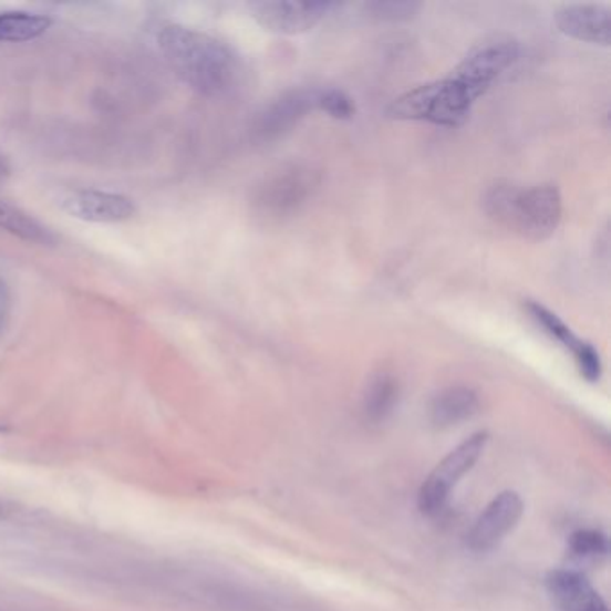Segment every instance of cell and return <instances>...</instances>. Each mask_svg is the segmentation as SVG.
Wrapping results in <instances>:
<instances>
[{
  "mask_svg": "<svg viewBox=\"0 0 611 611\" xmlns=\"http://www.w3.org/2000/svg\"><path fill=\"white\" fill-rule=\"evenodd\" d=\"M156 43L170 69L199 94L221 97L239 83V58L210 34L165 24L156 33Z\"/></svg>",
  "mask_w": 611,
  "mask_h": 611,
  "instance_id": "cell-1",
  "label": "cell"
},
{
  "mask_svg": "<svg viewBox=\"0 0 611 611\" xmlns=\"http://www.w3.org/2000/svg\"><path fill=\"white\" fill-rule=\"evenodd\" d=\"M483 207L491 221L531 240L549 239L563 216L560 190L549 184L526 188L497 182L486 190Z\"/></svg>",
  "mask_w": 611,
  "mask_h": 611,
  "instance_id": "cell-2",
  "label": "cell"
},
{
  "mask_svg": "<svg viewBox=\"0 0 611 611\" xmlns=\"http://www.w3.org/2000/svg\"><path fill=\"white\" fill-rule=\"evenodd\" d=\"M483 92L452 71L443 80L431 81L425 85L398 95L386 108V117L393 121H420L436 126L457 127L470 118L475 101Z\"/></svg>",
  "mask_w": 611,
  "mask_h": 611,
  "instance_id": "cell-3",
  "label": "cell"
},
{
  "mask_svg": "<svg viewBox=\"0 0 611 611\" xmlns=\"http://www.w3.org/2000/svg\"><path fill=\"white\" fill-rule=\"evenodd\" d=\"M320 185L321 173L314 165H282L255 188V214L268 222L291 219L314 198Z\"/></svg>",
  "mask_w": 611,
  "mask_h": 611,
  "instance_id": "cell-4",
  "label": "cell"
},
{
  "mask_svg": "<svg viewBox=\"0 0 611 611\" xmlns=\"http://www.w3.org/2000/svg\"><path fill=\"white\" fill-rule=\"evenodd\" d=\"M486 443H488V434H474L462 445H457L431 472L418 495L420 509L425 515L433 517V515L443 511L454 486L474 468L475 463L479 462L480 454L485 452Z\"/></svg>",
  "mask_w": 611,
  "mask_h": 611,
  "instance_id": "cell-5",
  "label": "cell"
},
{
  "mask_svg": "<svg viewBox=\"0 0 611 611\" xmlns=\"http://www.w3.org/2000/svg\"><path fill=\"white\" fill-rule=\"evenodd\" d=\"M518 56L520 48L512 38H486L463 58V62L454 71L486 94L489 86L494 85L509 66L517 63Z\"/></svg>",
  "mask_w": 611,
  "mask_h": 611,
  "instance_id": "cell-6",
  "label": "cell"
},
{
  "mask_svg": "<svg viewBox=\"0 0 611 611\" xmlns=\"http://www.w3.org/2000/svg\"><path fill=\"white\" fill-rule=\"evenodd\" d=\"M339 8L334 2H289L268 0L250 6L253 17L266 31L277 34H301L320 24L330 11Z\"/></svg>",
  "mask_w": 611,
  "mask_h": 611,
  "instance_id": "cell-7",
  "label": "cell"
},
{
  "mask_svg": "<svg viewBox=\"0 0 611 611\" xmlns=\"http://www.w3.org/2000/svg\"><path fill=\"white\" fill-rule=\"evenodd\" d=\"M320 89H292L278 95L277 100L259 113L255 133L260 141H277L292 127L318 110Z\"/></svg>",
  "mask_w": 611,
  "mask_h": 611,
  "instance_id": "cell-8",
  "label": "cell"
},
{
  "mask_svg": "<svg viewBox=\"0 0 611 611\" xmlns=\"http://www.w3.org/2000/svg\"><path fill=\"white\" fill-rule=\"evenodd\" d=\"M60 207L69 216L89 222H123L137 214L132 199L123 194L103 190H69L60 198Z\"/></svg>",
  "mask_w": 611,
  "mask_h": 611,
  "instance_id": "cell-9",
  "label": "cell"
},
{
  "mask_svg": "<svg viewBox=\"0 0 611 611\" xmlns=\"http://www.w3.org/2000/svg\"><path fill=\"white\" fill-rule=\"evenodd\" d=\"M524 503L515 491H504L488 504L485 512L468 532V547L475 552H486L499 546L522 518Z\"/></svg>",
  "mask_w": 611,
  "mask_h": 611,
  "instance_id": "cell-10",
  "label": "cell"
},
{
  "mask_svg": "<svg viewBox=\"0 0 611 611\" xmlns=\"http://www.w3.org/2000/svg\"><path fill=\"white\" fill-rule=\"evenodd\" d=\"M561 33L579 42L608 48L611 42L610 10L601 4H569L556 13Z\"/></svg>",
  "mask_w": 611,
  "mask_h": 611,
  "instance_id": "cell-11",
  "label": "cell"
},
{
  "mask_svg": "<svg viewBox=\"0 0 611 611\" xmlns=\"http://www.w3.org/2000/svg\"><path fill=\"white\" fill-rule=\"evenodd\" d=\"M547 592L560 611H608L598 590L574 570H556L549 574Z\"/></svg>",
  "mask_w": 611,
  "mask_h": 611,
  "instance_id": "cell-12",
  "label": "cell"
},
{
  "mask_svg": "<svg viewBox=\"0 0 611 611\" xmlns=\"http://www.w3.org/2000/svg\"><path fill=\"white\" fill-rule=\"evenodd\" d=\"M479 411V396L470 387L456 386L442 391L431 404V420L437 427H452L470 420Z\"/></svg>",
  "mask_w": 611,
  "mask_h": 611,
  "instance_id": "cell-13",
  "label": "cell"
},
{
  "mask_svg": "<svg viewBox=\"0 0 611 611\" xmlns=\"http://www.w3.org/2000/svg\"><path fill=\"white\" fill-rule=\"evenodd\" d=\"M0 228L10 231L13 236L28 242H37V245H52L54 236L51 230L34 219V217L20 210L19 207H13L11 203L0 199Z\"/></svg>",
  "mask_w": 611,
  "mask_h": 611,
  "instance_id": "cell-14",
  "label": "cell"
},
{
  "mask_svg": "<svg viewBox=\"0 0 611 611\" xmlns=\"http://www.w3.org/2000/svg\"><path fill=\"white\" fill-rule=\"evenodd\" d=\"M396 400H398V382L390 373H381L367 386L364 395V413L373 422H381L395 410Z\"/></svg>",
  "mask_w": 611,
  "mask_h": 611,
  "instance_id": "cell-15",
  "label": "cell"
},
{
  "mask_svg": "<svg viewBox=\"0 0 611 611\" xmlns=\"http://www.w3.org/2000/svg\"><path fill=\"white\" fill-rule=\"evenodd\" d=\"M526 309L532 320L540 324L543 332L549 334L555 341H558V343L563 344L565 349L570 350L574 355L579 350L583 349L584 341H581V339L570 330L569 324L565 323L560 315L549 311L547 307L537 303V301H527Z\"/></svg>",
  "mask_w": 611,
  "mask_h": 611,
  "instance_id": "cell-16",
  "label": "cell"
},
{
  "mask_svg": "<svg viewBox=\"0 0 611 611\" xmlns=\"http://www.w3.org/2000/svg\"><path fill=\"white\" fill-rule=\"evenodd\" d=\"M422 4L418 2H367L361 6V14L370 22H407L414 19Z\"/></svg>",
  "mask_w": 611,
  "mask_h": 611,
  "instance_id": "cell-17",
  "label": "cell"
},
{
  "mask_svg": "<svg viewBox=\"0 0 611 611\" xmlns=\"http://www.w3.org/2000/svg\"><path fill=\"white\" fill-rule=\"evenodd\" d=\"M318 110L329 113L330 117L346 121L355 115V103L346 92L339 89L320 90Z\"/></svg>",
  "mask_w": 611,
  "mask_h": 611,
  "instance_id": "cell-18",
  "label": "cell"
},
{
  "mask_svg": "<svg viewBox=\"0 0 611 611\" xmlns=\"http://www.w3.org/2000/svg\"><path fill=\"white\" fill-rule=\"evenodd\" d=\"M570 547L581 558H599V556L607 555L608 550L607 538L598 531L576 532Z\"/></svg>",
  "mask_w": 611,
  "mask_h": 611,
  "instance_id": "cell-19",
  "label": "cell"
},
{
  "mask_svg": "<svg viewBox=\"0 0 611 611\" xmlns=\"http://www.w3.org/2000/svg\"><path fill=\"white\" fill-rule=\"evenodd\" d=\"M574 359L579 372H581V375H583L587 381H599V376H601L602 372L601 358H599V352L593 349L592 344L584 343L583 349L576 353Z\"/></svg>",
  "mask_w": 611,
  "mask_h": 611,
  "instance_id": "cell-20",
  "label": "cell"
},
{
  "mask_svg": "<svg viewBox=\"0 0 611 611\" xmlns=\"http://www.w3.org/2000/svg\"><path fill=\"white\" fill-rule=\"evenodd\" d=\"M8 312H10V292H8L6 283L0 280V332L4 329Z\"/></svg>",
  "mask_w": 611,
  "mask_h": 611,
  "instance_id": "cell-21",
  "label": "cell"
}]
</instances>
